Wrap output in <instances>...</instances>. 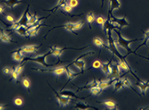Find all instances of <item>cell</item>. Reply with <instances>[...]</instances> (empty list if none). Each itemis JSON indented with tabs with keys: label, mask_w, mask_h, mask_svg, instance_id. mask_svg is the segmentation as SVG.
Masks as SVG:
<instances>
[{
	"label": "cell",
	"mask_w": 149,
	"mask_h": 110,
	"mask_svg": "<svg viewBox=\"0 0 149 110\" xmlns=\"http://www.w3.org/2000/svg\"><path fill=\"white\" fill-rule=\"evenodd\" d=\"M71 65H73V62H71V63L69 64L68 65H66V68H65V72H66V74H67V77H68V80H69V81L74 79V78H75V77H77L78 75L83 74H84V72H82V71H81L80 73H74L73 71L70 70V69H69V67H70Z\"/></svg>",
	"instance_id": "9a60e30c"
},
{
	"label": "cell",
	"mask_w": 149,
	"mask_h": 110,
	"mask_svg": "<svg viewBox=\"0 0 149 110\" xmlns=\"http://www.w3.org/2000/svg\"><path fill=\"white\" fill-rule=\"evenodd\" d=\"M139 57L144 58V59H146V60H149V57H146V56H140V55H139Z\"/></svg>",
	"instance_id": "c3c4849f"
},
{
	"label": "cell",
	"mask_w": 149,
	"mask_h": 110,
	"mask_svg": "<svg viewBox=\"0 0 149 110\" xmlns=\"http://www.w3.org/2000/svg\"><path fill=\"white\" fill-rule=\"evenodd\" d=\"M14 103H15V104H16V105L21 106V105H22V104H23V100L18 97V98H16V99H15Z\"/></svg>",
	"instance_id": "b9f144b4"
},
{
	"label": "cell",
	"mask_w": 149,
	"mask_h": 110,
	"mask_svg": "<svg viewBox=\"0 0 149 110\" xmlns=\"http://www.w3.org/2000/svg\"><path fill=\"white\" fill-rule=\"evenodd\" d=\"M108 18H109L110 21H111V22L112 24H114L115 25H117L120 29H121L122 27L129 26L130 25V24L126 21V15H125L122 18H117L114 16V15L112 13H108Z\"/></svg>",
	"instance_id": "277c9868"
},
{
	"label": "cell",
	"mask_w": 149,
	"mask_h": 110,
	"mask_svg": "<svg viewBox=\"0 0 149 110\" xmlns=\"http://www.w3.org/2000/svg\"><path fill=\"white\" fill-rule=\"evenodd\" d=\"M120 8V2L119 0H110L109 4V13L111 14L112 12L116 9H119Z\"/></svg>",
	"instance_id": "7402d4cb"
},
{
	"label": "cell",
	"mask_w": 149,
	"mask_h": 110,
	"mask_svg": "<svg viewBox=\"0 0 149 110\" xmlns=\"http://www.w3.org/2000/svg\"><path fill=\"white\" fill-rule=\"evenodd\" d=\"M143 33L144 34V39H143V43L142 44H140L137 48L135 49V52L137 50H139V49L141 47H143V46H146L147 43H148V42L149 40V30H148L147 32H145V31H143Z\"/></svg>",
	"instance_id": "f546056e"
},
{
	"label": "cell",
	"mask_w": 149,
	"mask_h": 110,
	"mask_svg": "<svg viewBox=\"0 0 149 110\" xmlns=\"http://www.w3.org/2000/svg\"><path fill=\"white\" fill-rule=\"evenodd\" d=\"M105 21H106V19L103 17V16H98V17L96 19L97 24V25H101L102 29V27H103V25H104V23H105Z\"/></svg>",
	"instance_id": "8d00e7d4"
},
{
	"label": "cell",
	"mask_w": 149,
	"mask_h": 110,
	"mask_svg": "<svg viewBox=\"0 0 149 110\" xmlns=\"http://www.w3.org/2000/svg\"><path fill=\"white\" fill-rule=\"evenodd\" d=\"M3 73H4L5 74H11L12 73V69L8 68V67H6L3 69Z\"/></svg>",
	"instance_id": "f6af8a7d"
},
{
	"label": "cell",
	"mask_w": 149,
	"mask_h": 110,
	"mask_svg": "<svg viewBox=\"0 0 149 110\" xmlns=\"http://www.w3.org/2000/svg\"><path fill=\"white\" fill-rule=\"evenodd\" d=\"M90 91H91L92 95H94V96H98L103 91V90L100 87H95L92 88V89H90Z\"/></svg>",
	"instance_id": "e575fe53"
},
{
	"label": "cell",
	"mask_w": 149,
	"mask_h": 110,
	"mask_svg": "<svg viewBox=\"0 0 149 110\" xmlns=\"http://www.w3.org/2000/svg\"><path fill=\"white\" fill-rule=\"evenodd\" d=\"M49 55H52V49L50 48V50L48 51V52L45 53L44 55H42V56H37V57L35 58H32V57H26L25 58V59H23V62H26V61H33V62H36V63H39L40 65H42L45 66V67H53V66L57 65L58 64H60V63H56V64H53V65H49V64H47L46 63V60H45V59L46 57L49 56Z\"/></svg>",
	"instance_id": "7a4b0ae2"
},
{
	"label": "cell",
	"mask_w": 149,
	"mask_h": 110,
	"mask_svg": "<svg viewBox=\"0 0 149 110\" xmlns=\"http://www.w3.org/2000/svg\"><path fill=\"white\" fill-rule=\"evenodd\" d=\"M66 0H59L58 3H57V4L56 5V7H54L53 8L50 9V10H44V11H48V12H52V13H55L57 9L61 8V7L64 4H66Z\"/></svg>",
	"instance_id": "83f0119b"
},
{
	"label": "cell",
	"mask_w": 149,
	"mask_h": 110,
	"mask_svg": "<svg viewBox=\"0 0 149 110\" xmlns=\"http://www.w3.org/2000/svg\"><path fill=\"white\" fill-rule=\"evenodd\" d=\"M96 19H95V16L93 12H89V13L87 15V21H88V25H89V29H92V26H91V24Z\"/></svg>",
	"instance_id": "d6a6232c"
},
{
	"label": "cell",
	"mask_w": 149,
	"mask_h": 110,
	"mask_svg": "<svg viewBox=\"0 0 149 110\" xmlns=\"http://www.w3.org/2000/svg\"><path fill=\"white\" fill-rule=\"evenodd\" d=\"M84 24V21H82L77 22V23H75V24H74V28H73V30H79V29H81V27L83 26Z\"/></svg>",
	"instance_id": "ab89813d"
},
{
	"label": "cell",
	"mask_w": 149,
	"mask_h": 110,
	"mask_svg": "<svg viewBox=\"0 0 149 110\" xmlns=\"http://www.w3.org/2000/svg\"><path fill=\"white\" fill-rule=\"evenodd\" d=\"M74 24H75V23H66V24H64V25H62L53 27L51 30L48 31V33H50V32L53 30H55V29H58V28H65L66 30H67L68 31H70V32H71L72 34H75V35L77 36L78 34H75V33H74V30H73V28H74Z\"/></svg>",
	"instance_id": "ac0fdd59"
},
{
	"label": "cell",
	"mask_w": 149,
	"mask_h": 110,
	"mask_svg": "<svg viewBox=\"0 0 149 110\" xmlns=\"http://www.w3.org/2000/svg\"><path fill=\"white\" fill-rule=\"evenodd\" d=\"M29 8H30V4H28L26 10L23 13L22 17L20 18L17 21H15L14 23H13L12 25H10L8 27H9L11 30H13L15 31V30H17L19 26H28V21H29L28 13H29Z\"/></svg>",
	"instance_id": "3957f363"
},
{
	"label": "cell",
	"mask_w": 149,
	"mask_h": 110,
	"mask_svg": "<svg viewBox=\"0 0 149 110\" xmlns=\"http://www.w3.org/2000/svg\"><path fill=\"white\" fill-rule=\"evenodd\" d=\"M48 86L50 87V88L53 90L54 93H55V95H56V98H57V101L59 103V104L61 106H66L70 102H71L72 100L70 99V97H66V96H61L60 93L57 92L54 89H53L51 86H50V84H48Z\"/></svg>",
	"instance_id": "ba28073f"
},
{
	"label": "cell",
	"mask_w": 149,
	"mask_h": 110,
	"mask_svg": "<svg viewBox=\"0 0 149 110\" xmlns=\"http://www.w3.org/2000/svg\"><path fill=\"white\" fill-rule=\"evenodd\" d=\"M93 43L96 45L97 47H100V48H107L108 49V45H106L104 43H103V41L101 39V38H93Z\"/></svg>",
	"instance_id": "4316f807"
},
{
	"label": "cell",
	"mask_w": 149,
	"mask_h": 110,
	"mask_svg": "<svg viewBox=\"0 0 149 110\" xmlns=\"http://www.w3.org/2000/svg\"><path fill=\"white\" fill-rule=\"evenodd\" d=\"M4 16H6V19H7V21H8L11 22L12 24L15 22V18H14L12 15H6V14H5Z\"/></svg>",
	"instance_id": "60d3db41"
},
{
	"label": "cell",
	"mask_w": 149,
	"mask_h": 110,
	"mask_svg": "<svg viewBox=\"0 0 149 110\" xmlns=\"http://www.w3.org/2000/svg\"><path fill=\"white\" fill-rule=\"evenodd\" d=\"M69 5H70V7H72V8L77 7V5H78V0H70Z\"/></svg>",
	"instance_id": "ee69618b"
},
{
	"label": "cell",
	"mask_w": 149,
	"mask_h": 110,
	"mask_svg": "<svg viewBox=\"0 0 149 110\" xmlns=\"http://www.w3.org/2000/svg\"><path fill=\"white\" fill-rule=\"evenodd\" d=\"M110 77L111 78H121L120 75V69L119 67L118 62L116 61L114 65H111V72H110Z\"/></svg>",
	"instance_id": "9c48e42d"
},
{
	"label": "cell",
	"mask_w": 149,
	"mask_h": 110,
	"mask_svg": "<svg viewBox=\"0 0 149 110\" xmlns=\"http://www.w3.org/2000/svg\"><path fill=\"white\" fill-rule=\"evenodd\" d=\"M48 27V25H45L43 22H40L39 24L33 25V26L28 27V34H27V37H34V36L37 35L38 32L40 30L42 27Z\"/></svg>",
	"instance_id": "52a82bcc"
},
{
	"label": "cell",
	"mask_w": 149,
	"mask_h": 110,
	"mask_svg": "<svg viewBox=\"0 0 149 110\" xmlns=\"http://www.w3.org/2000/svg\"><path fill=\"white\" fill-rule=\"evenodd\" d=\"M98 82L99 81H97L95 78L93 80L92 82H90L89 83L86 84L85 86H84V87H77V91H76V92H79L80 91H83V90H90V89H92V88L95 87H97V85H98Z\"/></svg>",
	"instance_id": "e0dca14e"
},
{
	"label": "cell",
	"mask_w": 149,
	"mask_h": 110,
	"mask_svg": "<svg viewBox=\"0 0 149 110\" xmlns=\"http://www.w3.org/2000/svg\"><path fill=\"white\" fill-rule=\"evenodd\" d=\"M148 56H149V54H148ZM148 57H149V56H148Z\"/></svg>",
	"instance_id": "f907efd6"
},
{
	"label": "cell",
	"mask_w": 149,
	"mask_h": 110,
	"mask_svg": "<svg viewBox=\"0 0 149 110\" xmlns=\"http://www.w3.org/2000/svg\"><path fill=\"white\" fill-rule=\"evenodd\" d=\"M102 65V62L99 61V60H95V61L93 63V65L88 69H93V68H94V69H99V68H101Z\"/></svg>",
	"instance_id": "f35d334b"
},
{
	"label": "cell",
	"mask_w": 149,
	"mask_h": 110,
	"mask_svg": "<svg viewBox=\"0 0 149 110\" xmlns=\"http://www.w3.org/2000/svg\"><path fill=\"white\" fill-rule=\"evenodd\" d=\"M4 9L5 8L3 6V5L0 4V13H3V15H5L4 14Z\"/></svg>",
	"instance_id": "bcb514c9"
},
{
	"label": "cell",
	"mask_w": 149,
	"mask_h": 110,
	"mask_svg": "<svg viewBox=\"0 0 149 110\" xmlns=\"http://www.w3.org/2000/svg\"><path fill=\"white\" fill-rule=\"evenodd\" d=\"M22 84H23V86H24V87L26 88L27 90H28L29 93L31 92V91H30L31 82H30V80L28 79V78H27L26 76H24V77H23V78H22Z\"/></svg>",
	"instance_id": "836d02e7"
},
{
	"label": "cell",
	"mask_w": 149,
	"mask_h": 110,
	"mask_svg": "<svg viewBox=\"0 0 149 110\" xmlns=\"http://www.w3.org/2000/svg\"><path fill=\"white\" fill-rule=\"evenodd\" d=\"M42 46V44H40L39 46H35V45H30V46H24L21 47V51L22 52L26 53H35L38 52V49L40 48Z\"/></svg>",
	"instance_id": "5bb4252c"
},
{
	"label": "cell",
	"mask_w": 149,
	"mask_h": 110,
	"mask_svg": "<svg viewBox=\"0 0 149 110\" xmlns=\"http://www.w3.org/2000/svg\"><path fill=\"white\" fill-rule=\"evenodd\" d=\"M22 3V2L21 0H4L3 1V3H5L11 9H13L16 5L21 4Z\"/></svg>",
	"instance_id": "d4e9b609"
},
{
	"label": "cell",
	"mask_w": 149,
	"mask_h": 110,
	"mask_svg": "<svg viewBox=\"0 0 149 110\" xmlns=\"http://www.w3.org/2000/svg\"><path fill=\"white\" fill-rule=\"evenodd\" d=\"M8 106H9V104H6V105H0V110L3 109L4 108H6V107H8Z\"/></svg>",
	"instance_id": "7dc6e473"
},
{
	"label": "cell",
	"mask_w": 149,
	"mask_h": 110,
	"mask_svg": "<svg viewBox=\"0 0 149 110\" xmlns=\"http://www.w3.org/2000/svg\"><path fill=\"white\" fill-rule=\"evenodd\" d=\"M97 104H101L105 105L107 108H108L109 109L111 110H116L117 109V104L116 102L112 100H104V101H97Z\"/></svg>",
	"instance_id": "ffe728a7"
},
{
	"label": "cell",
	"mask_w": 149,
	"mask_h": 110,
	"mask_svg": "<svg viewBox=\"0 0 149 110\" xmlns=\"http://www.w3.org/2000/svg\"><path fill=\"white\" fill-rule=\"evenodd\" d=\"M93 54H94L93 52H88L86 53V54H84V55H81L80 56L77 58L75 60L73 61V65L76 66L77 68H79V69H81L82 72H84V67H85V62L84 60H82V57L84 56H89V55H93Z\"/></svg>",
	"instance_id": "30bf717a"
},
{
	"label": "cell",
	"mask_w": 149,
	"mask_h": 110,
	"mask_svg": "<svg viewBox=\"0 0 149 110\" xmlns=\"http://www.w3.org/2000/svg\"><path fill=\"white\" fill-rule=\"evenodd\" d=\"M135 86H137L138 87H139L143 95H145V92L147 91V89L149 87V80L148 82H143V81H138V82H136L134 84Z\"/></svg>",
	"instance_id": "44dd1931"
},
{
	"label": "cell",
	"mask_w": 149,
	"mask_h": 110,
	"mask_svg": "<svg viewBox=\"0 0 149 110\" xmlns=\"http://www.w3.org/2000/svg\"><path fill=\"white\" fill-rule=\"evenodd\" d=\"M117 79H119V78H111V79L108 80V81H99L97 87L102 89V90H104L106 88L109 87L111 86H112L113 84H115V82H116Z\"/></svg>",
	"instance_id": "2e32d148"
},
{
	"label": "cell",
	"mask_w": 149,
	"mask_h": 110,
	"mask_svg": "<svg viewBox=\"0 0 149 110\" xmlns=\"http://www.w3.org/2000/svg\"><path fill=\"white\" fill-rule=\"evenodd\" d=\"M115 29H118V30H121V29H120L117 25H115L114 24H112V23L111 22L109 18L106 19V21L105 23H104V25H103V27H102V30H103V32H104L105 35L107 36V33H108V31L114 30Z\"/></svg>",
	"instance_id": "7c38bea8"
},
{
	"label": "cell",
	"mask_w": 149,
	"mask_h": 110,
	"mask_svg": "<svg viewBox=\"0 0 149 110\" xmlns=\"http://www.w3.org/2000/svg\"><path fill=\"white\" fill-rule=\"evenodd\" d=\"M73 103L74 104V108H75V109L77 110H87L88 109L98 110V109H97L95 107L86 104H84V103H78V102H73Z\"/></svg>",
	"instance_id": "d6986e66"
},
{
	"label": "cell",
	"mask_w": 149,
	"mask_h": 110,
	"mask_svg": "<svg viewBox=\"0 0 149 110\" xmlns=\"http://www.w3.org/2000/svg\"><path fill=\"white\" fill-rule=\"evenodd\" d=\"M103 3H104V0H102V7H103Z\"/></svg>",
	"instance_id": "681fc988"
},
{
	"label": "cell",
	"mask_w": 149,
	"mask_h": 110,
	"mask_svg": "<svg viewBox=\"0 0 149 110\" xmlns=\"http://www.w3.org/2000/svg\"><path fill=\"white\" fill-rule=\"evenodd\" d=\"M61 8H62V10L65 12V13H66V15H68V14H70V12H72V9H73V8H72V7H70L69 4L66 3V4H64L62 7H61Z\"/></svg>",
	"instance_id": "d590c367"
},
{
	"label": "cell",
	"mask_w": 149,
	"mask_h": 110,
	"mask_svg": "<svg viewBox=\"0 0 149 110\" xmlns=\"http://www.w3.org/2000/svg\"><path fill=\"white\" fill-rule=\"evenodd\" d=\"M61 96L66 97H73V98H75V99H79V100H85L87 97H79L78 96H76L74 92L70 91H61L60 92Z\"/></svg>",
	"instance_id": "603a6c76"
},
{
	"label": "cell",
	"mask_w": 149,
	"mask_h": 110,
	"mask_svg": "<svg viewBox=\"0 0 149 110\" xmlns=\"http://www.w3.org/2000/svg\"><path fill=\"white\" fill-rule=\"evenodd\" d=\"M15 32L19 34L20 35L22 36H26L27 37V34H28V28L26 26H19L17 29L15 30Z\"/></svg>",
	"instance_id": "f1b7e54d"
},
{
	"label": "cell",
	"mask_w": 149,
	"mask_h": 110,
	"mask_svg": "<svg viewBox=\"0 0 149 110\" xmlns=\"http://www.w3.org/2000/svg\"><path fill=\"white\" fill-rule=\"evenodd\" d=\"M111 60L108 62H106V63H102L101 69L103 71V73L106 74L107 75H109L110 76V72H111Z\"/></svg>",
	"instance_id": "cb8c5ba5"
},
{
	"label": "cell",
	"mask_w": 149,
	"mask_h": 110,
	"mask_svg": "<svg viewBox=\"0 0 149 110\" xmlns=\"http://www.w3.org/2000/svg\"><path fill=\"white\" fill-rule=\"evenodd\" d=\"M65 68L66 66H59V67H57V68H53V69H34L32 68L31 69L32 70L35 71H39V72H43V73H53L56 76H59V75H61L62 74L65 73Z\"/></svg>",
	"instance_id": "8992f818"
},
{
	"label": "cell",
	"mask_w": 149,
	"mask_h": 110,
	"mask_svg": "<svg viewBox=\"0 0 149 110\" xmlns=\"http://www.w3.org/2000/svg\"><path fill=\"white\" fill-rule=\"evenodd\" d=\"M0 42L3 43H17V42H15L12 39L8 34H6L4 31V29L0 27Z\"/></svg>",
	"instance_id": "4fadbf2b"
},
{
	"label": "cell",
	"mask_w": 149,
	"mask_h": 110,
	"mask_svg": "<svg viewBox=\"0 0 149 110\" xmlns=\"http://www.w3.org/2000/svg\"><path fill=\"white\" fill-rule=\"evenodd\" d=\"M115 89H114V92H116L117 91H119L120 89L123 88L125 86H124V83H123V81L120 78L116 80V82H115Z\"/></svg>",
	"instance_id": "1f68e13d"
},
{
	"label": "cell",
	"mask_w": 149,
	"mask_h": 110,
	"mask_svg": "<svg viewBox=\"0 0 149 110\" xmlns=\"http://www.w3.org/2000/svg\"><path fill=\"white\" fill-rule=\"evenodd\" d=\"M114 32L116 33V35H117V38L116 39H114L115 43L116 45H118L120 47H121L123 48H125L126 51H127V55L126 56H128L130 54H134L136 56H139L137 53H136L135 51H133L130 47V44L131 43H134V42H137V41H141L143 40L142 38H135V39H132V40H129L123 38V36L121 35V33H120V30H118V29H115Z\"/></svg>",
	"instance_id": "6da1fadb"
},
{
	"label": "cell",
	"mask_w": 149,
	"mask_h": 110,
	"mask_svg": "<svg viewBox=\"0 0 149 110\" xmlns=\"http://www.w3.org/2000/svg\"><path fill=\"white\" fill-rule=\"evenodd\" d=\"M122 81H123V83H124V86H125V87H127L130 88V89H131L132 91H134V92H135L136 94L138 95V96H141L140 94H139V92H137V91H136L135 90H134V88L132 87L131 83H130V80L128 79L127 78H124V79H123Z\"/></svg>",
	"instance_id": "4dcf8cb0"
},
{
	"label": "cell",
	"mask_w": 149,
	"mask_h": 110,
	"mask_svg": "<svg viewBox=\"0 0 149 110\" xmlns=\"http://www.w3.org/2000/svg\"><path fill=\"white\" fill-rule=\"evenodd\" d=\"M25 62H23V64H22V65H20L17 66V67H15V69H16V70L17 71L19 74H21L22 72V70H23V68H24V65H25Z\"/></svg>",
	"instance_id": "7bdbcfd3"
},
{
	"label": "cell",
	"mask_w": 149,
	"mask_h": 110,
	"mask_svg": "<svg viewBox=\"0 0 149 110\" xmlns=\"http://www.w3.org/2000/svg\"><path fill=\"white\" fill-rule=\"evenodd\" d=\"M12 56H13V59L16 61H22L23 60V56H22V51L21 49H18L17 51H15L13 52L12 53Z\"/></svg>",
	"instance_id": "484cf974"
},
{
	"label": "cell",
	"mask_w": 149,
	"mask_h": 110,
	"mask_svg": "<svg viewBox=\"0 0 149 110\" xmlns=\"http://www.w3.org/2000/svg\"><path fill=\"white\" fill-rule=\"evenodd\" d=\"M88 47H89V46H85V47H81V48H74V47H63V48H59V47H50L49 48L52 49V55L53 56H54L55 57L59 58L61 56V54L63 53V52L66 51V50H77V51H80V50L88 48Z\"/></svg>",
	"instance_id": "5b68a950"
},
{
	"label": "cell",
	"mask_w": 149,
	"mask_h": 110,
	"mask_svg": "<svg viewBox=\"0 0 149 110\" xmlns=\"http://www.w3.org/2000/svg\"><path fill=\"white\" fill-rule=\"evenodd\" d=\"M11 74H12V78L15 80V81H17L18 77H19V74H20L18 73L17 71L16 70L15 68H13V69H12V73H11Z\"/></svg>",
	"instance_id": "74e56055"
},
{
	"label": "cell",
	"mask_w": 149,
	"mask_h": 110,
	"mask_svg": "<svg viewBox=\"0 0 149 110\" xmlns=\"http://www.w3.org/2000/svg\"><path fill=\"white\" fill-rule=\"evenodd\" d=\"M28 18H29V21H28V26H27V28L39 24V23H40L43 20H44V19H46V18L48 17L39 18L37 16V12H35L34 15H31L30 13H28Z\"/></svg>",
	"instance_id": "8fae6325"
}]
</instances>
